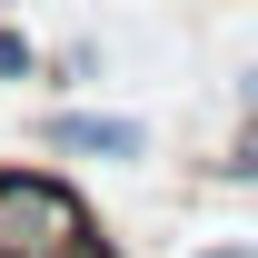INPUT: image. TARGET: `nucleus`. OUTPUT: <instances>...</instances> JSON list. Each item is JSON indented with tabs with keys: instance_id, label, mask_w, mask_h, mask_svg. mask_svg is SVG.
Returning <instances> with one entry per match:
<instances>
[{
	"instance_id": "obj_1",
	"label": "nucleus",
	"mask_w": 258,
	"mask_h": 258,
	"mask_svg": "<svg viewBox=\"0 0 258 258\" xmlns=\"http://www.w3.org/2000/svg\"><path fill=\"white\" fill-rule=\"evenodd\" d=\"M99 238L109 228H90V209L60 169L0 159V258H90Z\"/></svg>"
},
{
	"instance_id": "obj_2",
	"label": "nucleus",
	"mask_w": 258,
	"mask_h": 258,
	"mask_svg": "<svg viewBox=\"0 0 258 258\" xmlns=\"http://www.w3.org/2000/svg\"><path fill=\"white\" fill-rule=\"evenodd\" d=\"M40 149L99 159V169H139L149 159V119H129V109H50L40 119Z\"/></svg>"
},
{
	"instance_id": "obj_3",
	"label": "nucleus",
	"mask_w": 258,
	"mask_h": 258,
	"mask_svg": "<svg viewBox=\"0 0 258 258\" xmlns=\"http://www.w3.org/2000/svg\"><path fill=\"white\" fill-rule=\"evenodd\" d=\"M40 60H50V50H40L20 20H0V90H10V80H40Z\"/></svg>"
},
{
	"instance_id": "obj_4",
	"label": "nucleus",
	"mask_w": 258,
	"mask_h": 258,
	"mask_svg": "<svg viewBox=\"0 0 258 258\" xmlns=\"http://www.w3.org/2000/svg\"><path fill=\"white\" fill-rule=\"evenodd\" d=\"M40 80H60V90H80V80H99V50L80 40V50H60V60H40Z\"/></svg>"
},
{
	"instance_id": "obj_5",
	"label": "nucleus",
	"mask_w": 258,
	"mask_h": 258,
	"mask_svg": "<svg viewBox=\"0 0 258 258\" xmlns=\"http://www.w3.org/2000/svg\"><path fill=\"white\" fill-rule=\"evenodd\" d=\"M189 258H258V238H209V248H189Z\"/></svg>"
}]
</instances>
